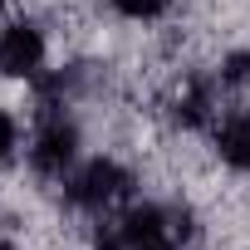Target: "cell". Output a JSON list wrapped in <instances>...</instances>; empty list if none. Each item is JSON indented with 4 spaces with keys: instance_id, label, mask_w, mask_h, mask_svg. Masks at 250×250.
<instances>
[{
    "instance_id": "obj_1",
    "label": "cell",
    "mask_w": 250,
    "mask_h": 250,
    "mask_svg": "<svg viewBox=\"0 0 250 250\" xmlns=\"http://www.w3.org/2000/svg\"><path fill=\"white\" fill-rule=\"evenodd\" d=\"M98 250H177V216H167L162 206H138L108 226Z\"/></svg>"
},
{
    "instance_id": "obj_2",
    "label": "cell",
    "mask_w": 250,
    "mask_h": 250,
    "mask_svg": "<svg viewBox=\"0 0 250 250\" xmlns=\"http://www.w3.org/2000/svg\"><path fill=\"white\" fill-rule=\"evenodd\" d=\"M123 191H128V172H123L113 157L83 162V167L74 172V182H69V201L83 206V211H103V206H113Z\"/></svg>"
},
{
    "instance_id": "obj_3",
    "label": "cell",
    "mask_w": 250,
    "mask_h": 250,
    "mask_svg": "<svg viewBox=\"0 0 250 250\" xmlns=\"http://www.w3.org/2000/svg\"><path fill=\"white\" fill-rule=\"evenodd\" d=\"M44 64V35L35 25H5L0 30V74H10V79H30L40 74Z\"/></svg>"
},
{
    "instance_id": "obj_4",
    "label": "cell",
    "mask_w": 250,
    "mask_h": 250,
    "mask_svg": "<svg viewBox=\"0 0 250 250\" xmlns=\"http://www.w3.org/2000/svg\"><path fill=\"white\" fill-rule=\"evenodd\" d=\"M74 147H79V138H74L69 123H49L35 143V152H30V162H35L40 177H64V167L74 162Z\"/></svg>"
},
{
    "instance_id": "obj_5",
    "label": "cell",
    "mask_w": 250,
    "mask_h": 250,
    "mask_svg": "<svg viewBox=\"0 0 250 250\" xmlns=\"http://www.w3.org/2000/svg\"><path fill=\"white\" fill-rule=\"evenodd\" d=\"M216 147H221V157H226L230 167L250 172V113H235V118L226 123L221 138H216Z\"/></svg>"
},
{
    "instance_id": "obj_6",
    "label": "cell",
    "mask_w": 250,
    "mask_h": 250,
    "mask_svg": "<svg viewBox=\"0 0 250 250\" xmlns=\"http://www.w3.org/2000/svg\"><path fill=\"white\" fill-rule=\"evenodd\" d=\"M118 15H128V20H157L167 10V0H113Z\"/></svg>"
},
{
    "instance_id": "obj_7",
    "label": "cell",
    "mask_w": 250,
    "mask_h": 250,
    "mask_svg": "<svg viewBox=\"0 0 250 250\" xmlns=\"http://www.w3.org/2000/svg\"><path fill=\"white\" fill-rule=\"evenodd\" d=\"M10 147H15V118H10V113H0V162L10 157Z\"/></svg>"
},
{
    "instance_id": "obj_8",
    "label": "cell",
    "mask_w": 250,
    "mask_h": 250,
    "mask_svg": "<svg viewBox=\"0 0 250 250\" xmlns=\"http://www.w3.org/2000/svg\"><path fill=\"white\" fill-rule=\"evenodd\" d=\"M0 250H5V245H0Z\"/></svg>"
}]
</instances>
